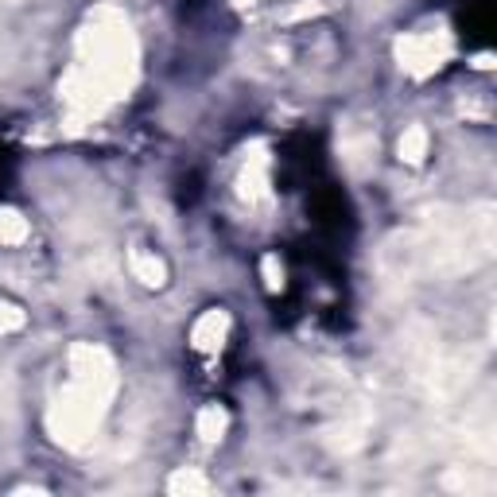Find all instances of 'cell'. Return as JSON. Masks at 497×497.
<instances>
[{"label": "cell", "mask_w": 497, "mask_h": 497, "mask_svg": "<svg viewBox=\"0 0 497 497\" xmlns=\"http://www.w3.org/2000/svg\"><path fill=\"white\" fill-rule=\"evenodd\" d=\"M226 330H229V315L226 311H207L195 323L191 339H195L198 350H218V346H222V339H226Z\"/></svg>", "instance_id": "obj_5"}, {"label": "cell", "mask_w": 497, "mask_h": 497, "mask_svg": "<svg viewBox=\"0 0 497 497\" xmlns=\"http://www.w3.org/2000/svg\"><path fill=\"white\" fill-rule=\"evenodd\" d=\"M226 408H218V404H207L198 412V435H202V443H218L222 440V431H226Z\"/></svg>", "instance_id": "obj_7"}, {"label": "cell", "mask_w": 497, "mask_h": 497, "mask_svg": "<svg viewBox=\"0 0 497 497\" xmlns=\"http://www.w3.org/2000/svg\"><path fill=\"white\" fill-rule=\"evenodd\" d=\"M0 241H5V245L27 241V222L16 210H0Z\"/></svg>", "instance_id": "obj_10"}, {"label": "cell", "mask_w": 497, "mask_h": 497, "mask_svg": "<svg viewBox=\"0 0 497 497\" xmlns=\"http://www.w3.org/2000/svg\"><path fill=\"white\" fill-rule=\"evenodd\" d=\"M167 490H171V493H207L210 482L202 478V474H195V471H179V474H171Z\"/></svg>", "instance_id": "obj_11"}, {"label": "cell", "mask_w": 497, "mask_h": 497, "mask_svg": "<svg viewBox=\"0 0 497 497\" xmlns=\"http://www.w3.org/2000/svg\"><path fill=\"white\" fill-rule=\"evenodd\" d=\"M137 78V39L133 27L117 8L101 5L90 12L82 36H78V63L63 82V101L70 109V121L82 125L97 117Z\"/></svg>", "instance_id": "obj_1"}, {"label": "cell", "mask_w": 497, "mask_h": 497, "mask_svg": "<svg viewBox=\"0 0 497 497\" xmlns=\"http://www.w3.org/2000/svg\"><path fill=\"white\" fill-rule=\"evenodd\" d=\"M423 156H428V133H423L420 125L404 128V137H401V159H404V164H423Z\"/></svg>", "instance_id": "obj_9"}, {"label": "cell", "mask_w": 497, "mask_h": 497, "mask_svg": "<svg viewBox=\"0 0 497 497\" xmlns=\"http://www.w3.org/2000/svg\"><path fill=\"white\" fill-rule=\"evenodd\" d=\"M342 156H346V164H350V167H361L370 156H377V137H370V133H361V137H346V140H342Z\"/></svg>", "instance_id": "obj_8"}, {"label": "cell", "mask_w": 497, "mask_h": 497, "mask_svg": "<svg viewBox=\"0 0 497 497\" xmlns=\"http://www.w3.org/2000/svg\"><path fill=\"white\" fill-rule=\"evenodd\" d=\"M128 269H133V276L144 288H164V280H167L164 260L156 253H144V248H133V253H128Z\"/></svg>", "instance_id": "obj_4"}, {"label": "cell", "mask_w": 497, "mask_h": 497, "mask_svg": "<svg viewBox=\"0 0 497 497\" xmlns=\"http://www.w3.org/2000/svg\"><path fill=\"white\" fill-rule=\"evenodd\" d=\"M241 198H248V202L269 198V159L265 156L248 159V167L241 171Z\"/></svg>", "instance_id": "obj_6"}, {"label": "cell", "mask_w": 497, "mask_h": 497, "mask_svg": "<svg viewBox=\"0 0 497 497\" xmlns=\"http://www.w3.org/2000/svg\"><path fill=\"white\" fill-rule=\"evenodd\" d=\"M397 55H401V66L412 70L416 78H428L443 66V58L451 55V39L443 32H420V36H404L397 43Z\"/></svg>", "instance_id": "obj_3"}, {"label": "cell", "mask_w": 497, "mask_h": 497, "mask_svg": "<svg viewBox=\"0 0 497 497\" xmlns=\"http://www.w3.org/2000/svg\"><path fill=\"white\" fill-rule=\"evenodd\" d=\"M117 370L113 358L101 346L82 342L70 350V385L51 408V435L63 447H86L97 431V420L106 416V404L113 401Z\"/></svg>", "instance_id": "obj_2"}, {"label": "cell", "mask_w": 497, "mask_h": 497, "mask_svg": "<svg viewBox=\"0 0 497 497\" xmlns=\"http://www.w3.org/2000/svg\"><path fill=\"white\" fill-rule=\"evenodd\" d=\"M265 276H269V288L272 291L284 284V269H280V260H276V257H265Z\"/></svg>", "instance_id": "obj_13"}, {"label": "cell", "mask_w": 497, "mask_h": 497, "mask_svg": "<svg viewBox=\"0 0 497 497\" xmlns=\"http://www.w3.org/2000/svg\"><path fill=\"white\" fill-rule=\"evenodd\" d=\"M24 311L20 307H12V303H0V334H12V330H24Z\"/></svg>", "instance_id": "obj_12"}]
</instances>
